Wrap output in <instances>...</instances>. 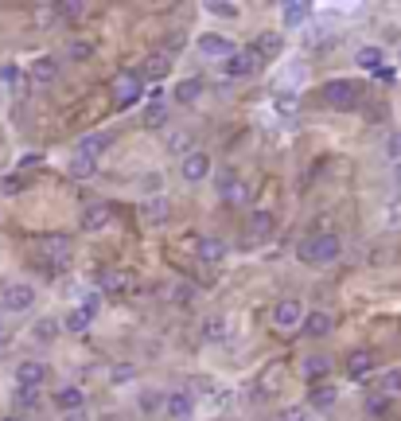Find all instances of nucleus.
Segmentation results:
<instances>
[{
	"instance_id": "nucleus-42",
	"label": "nucleus",
	"mask_w": 401,
	"mask_h": 421,
	"mask_svg": "<svg viewBox=\"0 0 401 421\" xmlns=\"http://www.w3.org/2000/svg\"><path fill=\"white\" fill-rule=\"evenodd\" d=\"M90 55H94V43H90V39H74L71 43V59H90Z\"/></svg>"
},
{
	"instance_id": "nucleus-20",
	"label": "nucleus",
	"mask_w": 401,
	"mask_h": 421,
	"mask_svg": "<svg viewBox=\"0 0 401 421\" xmlns=\"http://www.w3.org/2000/svg\"><path fill=\"white\" fill-rule=\"evenodd\" d=\"M164 410H168L172 417H191L195 398H191V390H172V394H164Z\"/></svg>"
},
{
	"instance_id": "nucleus-40",
	"label": "nucleus",
	"mask_w": 401,
	"mask_h": 421,
	"mask_svg": "<svg viewBox=\"0 0 401 421\" xmlns=\"http://www.w3.org/2000/svg\"><path fill=\"white\" fill-rule=\"evenodd\" d=\"M168 152L187 156V152H191V133H172V137H168Z\"/></svg>"
},
{
	"instance_id": "nucleus-49",
	"label": "nucleus",
	"mask_w": 401,
	"mask_h": 421,
	"mask_svg": "<svg viewBox=\"0 0 401 421\" xmlns=\"http://www.w3.org/2000/svg\"><path fill=\"white\" fill-rule=\"evenodd\" d=\"M36 164H43V156H39V152H28V156H20V172H24V168H36Z\"/></svg>"
},
{
	"instance_id": "nucleus-19",
	"label": "nucleus",
	"mask_w": 401,
	"mask_h": 421,
	"mask_svg": "<svg viewBox=\"0 0 401 421\" xmlns=\"http://www.w3.org/2000/svg\"><path fill=\"white\" fill-rule=\"evenodd\" d=\"M370 370H374V351H350V355H347V378L363 383Z\"/></svg>"
},
{
	"instance_id": "nucleus-5",
	"label": "nucleus",
	"mask_w": 401,
	"mask_h": 421,
	"mask_svg": "<svg viewBox=\"0 0 401 421\" xmlns=\"http://www.w3.org/2000/svg\"><path fill=\"white\" fill-rule=\"evenodd\" d=\"M214 184H219V195H222V203H230V207H241V203L249 199V187L241 184V176H238L234 168H222Z\"/></svg>"
},
{
	"instance_id": "nucleus-30",
	"label": "nucleus",
	"mask_w": 401,
	"mask_h": 421,
	"mask_svg": "<svg viewBox=\"0 0 401 421\" xmlns=\"http://www.w3.org/2000/svg\"><path fill=\"white\" fill-rule=\"evenodd\" d=\"M378 394H382L386 402L401 398V370H390V375H382V378H378Z\"/></svg>"
},
{
	"instance_id": "nucleus-28",
	"label": "nucleus",
	"mask_w": 401,
	"mask_h": 421,
	"mask_svg": "<svg viewBox=\"0 0 401 421\" xmlns=\"http://www.w3.org/2000/svg\"><path fill=\"white\" fill-rule=\"evenodd\" d=\"M382 59H386V51H382L378 43H370V47H358V55H355V63L363 71H378L382 67Z\"/></svg>"
},
{
	"instance_id": "nucleus-3",
	"label": "nucleus",
	"mask_w": 401,
	"mask_h": 421,
	"mask_svg": "<svg viewBox=\"0 0 401 421\" xmlns=\"http://www.w3.org/2000/svg\"><path fill=\"white\" fill-rule=\"evenodd\" d=\"M323 102L335 105V110H355V105L363 102V82H355V78L323 82Z\"/></svg>"
},
{
	"instance_id": "nucleus-22",
	"label": "nucleus",
	"mask_w": 401,
	"mask_h": 421,
	"mask_svg": "<svg viewBox=\"0 0 401 421\" xmlns=\"http://www.w3.org/2000/svg\"><path fill=\"white\" fill-rule=\"evenodd\" d=\"M195 254L203 261H222V258H226V242H222L219 234H207V238H199V242H195Z\"/></svg>"
},
{
	"instance_id": "nucleus-11",
	"label": "nucleus",
	"mask_w": 401,
	"mask_h": 421,
	"mask_svg": "<svg viewBox=\"0 0 401 421\" xmlns=\"http://www.w3.org/2000/svg\"><path fill=\"white\" fill-rule=\"evenodd\" d=\"M179 176L187 180V184H199V180L211 176V156L207 152H187L179 160Z\"/></svg>"
},
{
	"instance_id": "nucleus-38",
	"label": "nucleus",
	"mask_w": 401,
	"mask_h": 421,
	"mask_svg": "<svg viewBox=\"0 0 401 421\" xmlns=\"http://www.w3.org/2000/svg\"><path fill=\"white\" fill-rule=\"evenodd\" d=\"M273 110H277L281 118H288V113H296V94H288V90H281V94H273Z\"/></svg>"
},
{
	"instance_id": "nucleus-50",
	"label": "nucleus",
	"mask_w": 401,
	"mask_h": 421,
	"mask_svg": "<svg viewBox=\"0 0 401 421\" xmlns=\"http://www.w3.org/2000/svg\"><path fill=\"white\" fill-rule=\"evenodd\" d=\"M140 187H145V192H160V176H156V172H148V176H145V184H140Z\"/></svg>"
},
{
	"instance_id": "nucleus-24",
	"label": "nucleus",
	"mask_w": 401,
	"mask_h": 421,
	"mask_svg": "<svg viewBox=\"0 0 401 421\" xmlns=\"http://www.w3.org/2000/svg\"><path fill=\"white\" fill-rule=\"evenodd\" d=\"M199 94H203V78H183V82H175V90H172V98L179 105L199 102Z\"/></svg>"
},
{
	"instance_id": "nucleus-4",
	"label": "nucleus",
	"mask_w": 401,
	"mask_h": 421,
	"mask_svg": "<svg viewBox=\"0 0 401 421\" xmlns=\"http://www.w3.org/2000/svg\"><path fill=\"white\" fill-rule=\"evenodd\" d=\"M0 301H4L8 312H28L31 304H36V289H31L28 281H8V285L0 289Z\"/></svg>"
},
{
	"instance_id": "nucleus-7",
	"label": "nucleus",
	"mask_w": 401,
	"mask_h": 421,
	"mask_svg": "<svg viewBox=\"0 0 401 421\" xmlns=\"http://www.w3.org/2000/svg\"><path fill=\"white\" fill-rule=\"evenodd\" d=\"M43 383H47V363H39V359L16 363V386L20 390H39Z\"/></svg>"
},
{
	"instance_id": "nucleus-6",
	"label": "nucleus",
	"mask_w": 401,
	"mask_h": 421,
	"mask_svg": "<svg viewBox=\"0 0 401 421\" xmlns=\"http://www.w3.org/2000/svg\"><path fill=\"white\" fill-rule=\"evenodd\" d=\"M140 90H145V82L137 78V71H121L113 78V102L121 105V110H125V105H137L140 102Z\"/></svg>"
},
{
	"instance_id": "nucleus-31",
	"label": "nucleus",
	"mask_w": 401,
	"mask_h": 421,
	"mask_svg": "<svg viewBox=\"0 0 401 421\" xmlns=\"http://www.w3.org/2000/svg\"><path fill=\"white\" fill-rule=\"evenodd\" d=\"M140 125H145V129H164V125H168V110H164L160 102H152L145 113H140Z\"/></svg>"
},
{
	"instance_id": "nucleus-36",
	"label": "nucleus",
	"mask_w": 401,
	"mask_h": 421,
	"mask_svg": "<svg viewBox=\"0 0 401 421\" xmlns=\"http://www.w3.org/2000/svg\"><path fill=\"white\" fill-rule=\"evenodd\" d=\"M51 12L58 20H78V16H86V4H78V0H63V4H55Z\"/></svg>"
},
{
	"instance_id": "nucleus-1",
	"label": "nucleus",
	"mask_w": 401,
	"mask_h": 421,
	"mask_svg": "<svg viewBox=\"0 0 401 421\" xmlns=\"http://www.w3.org/2000/svg\"><path fill=\"white\" fill-rule=\"evenodd\" d=\"M339 254H343V238L335 234V230H323V234H308L304 242L296 246V258L304 261V266H328V261H335Z\"/></svg>"
},
{
	"instance_id": "nucleus-51",
	"label": "nucleus",
	"mask_w": 401,
	"mask_h": 421,
	"mask_svg": "<svg viewBox=\"0 0 401 421\" xmlns=\"http://www.w3.org/2000/svg\"><path fill=\"white\" fill-rule=\"evenodd\" d=\"M374 78H378V82H394V67H378V71H374Z\"/></svg>"
},
{
	"instance_id": "nucleus-44",
	"label": "nucleus",
	"mask_w": 401,
	"mask_h": 421,
	"mask_svg": "<svg viewBox=\"0 0 401 421\" xmlns=\"http://www.w3.org/2000/svg\"><path fill=\"white\" fill-rule=\"evenodd\" d=\"M207 12H211V16H238V4H226V0H211V4H207Z\"/></svg>"
},
{
	"instance_id": "nucleus-52",
	"label": "nucleus",
	"mask_w": 401,
	"mask_h": 421,
	"mask_svg": "<svg viewBox=\"0 0 401 421\" xmlns=\"http://www.w3.org/2000/svg\"><path fill=\"white\" fill-rule=\"evenodd\" d=\"M20 187H24L20 176H16V180H4V192H20Z\"/></svg>"
},
{
	"instance_id": "nucleus-39",
	"label": "nucleus",
	"mask_w": 401,
	"mask_h": 421,
	"mask_svg": "<svg viewBox=\"0 0 401 421\" xmlns=\"http://www.w3.org/2000/svg\"><path fill=\"white\" fill-rule=\"evenodd\" d=\"M98 308H102V293H98V289H94V293H86V296H82L78 312H82V316H86V320H94V316H98Z\"/></svg>"
},
{
	"instance_id": "nucleus-25",
	"label": "nucleus",
	"mask_w": 401,
	"mask_h": 421,
	"mask_svg": "<svg viewBox=\"0 0 401 421\" xmlns=\"http://www.w3.org/2000/svg\"><path fill=\"white\" fill-rule=\"evenodd\" d=\"M105 148H110V133H86V137L78 140V152L90 156V160H98Z\"/></svg>"
},
{
	"instance_id": "nucleus-14",
	"label": "nucleus",
	"mask_w": 401,
	"mask_h": 421,
	"mask_svg": "<svg viewBox=\"0 0 401 421\" xmlns=\"http://www.w3.org/2000/svg\"><path fill=\"white\" fill-rule=\"evenodd\" d=\"M249 47H254L257 59H277V55L285 51V36H281V31H261Z\"/></svg>"
},
{
	"instance_id": "nucleus-34",
	"label": "nucleus",
	"mask_w": 401,
	"mask_h": 421,
	"mask_svg": "<svg viewBox=\"0 0 401 421\" xmlns=\"http://www.w3.org/2000/svg\"><path fill=\"white\" fill-rule=\"evenodd\" d=\"M172 301L179 304V308L195 304V285H191V281H175V285H172Z\"/></svg>"
},
{
	"instance_id": "nucleus-55",
	"label": "nucleus",
	"mask_w": 401,
	"mask_h": 421,
	"mask_svg": "<svg viewBox=\"0 0 401 421\" xmlns=\"http://www.w3.org/2000/svg\"><path fill=\"white\" fill-rule=\"evenodd\" d=\"M394 180H397V192H401V164H397V172H394Z\"/></svg>"
},
{
	"instance_id": "nucleus-46",
	"label": "nucleus",
	"mask_w": 401,
	"mask_h": 421,
	"mask_svg": "<svg viewBox=\"0 0 401 421\" xmlns=\"http://www.w3.org/2000/svg\"><path fill=\"white\" fill-rule=\"evenodd\" d=\"M386 152H390V160H397V164H401V129H397V133H390Z\"/></svg>"
},
{
	"instance_id": "nucleus-37",
	"label": "nucleus",
	"mask_w": 401,
	"mask_h": 421,
	"mask_svg": "<svg viewBox=\"0 0 401 421\" xmlns=\"http://www.w3.org/2000/svg\"><path fill=\"white\" fill-rule=\"evenodd\" d=\"M137 406H140V414H156V410L164 406V390H145L137 398Z\"/></svg>"
},
{
	"instance_id": "nucleus-54",
	"label": "nucleus",
	"mask_w": 401,
	"mask_h": 421,
	"mask_svg": "<svg viewBox=\"0 0 401 421\" xmlns=\"http://www.w3.org/2000/svg\"><path fill=\"white\" fill-rule=\"evenodd\" d=\"M4 340H8V328H4V316H0V348H4Z\"/></svg>"
},
{
	"instance_id": "nucleus-26",
	"label": "nucleus",
	"mask_w": 401,
	"mask_h": 421,
	"mask_svg": "<svg viewBox=\"0 0 401 421\" xmlns=\"http://www.w3.org/2000/svg\"><path fill=\"white\" fill-rule=\"evenodd\" d=\"M300 370H304L308 383H320V378L331 370V359H328V355H308V359L300 363Z\"/></svg>"
},
{
	"instance_id": "nucleus-17",
	"label": "nucleus",
	"mask_w": 401,
	"mask_h": 421,
	"mask_svg": "<svg viewBox=\"0 0 401 421\" xmlns=\"http://www.w3.org/2000/svg\"><path fill=\"white\" fill-rule=\"evenodd\" d=\"M300 328H304V336H312V340H323V336H328L331 328H335V320H331L328 312H304Z\"/></svg>"
},
{
	"instance_id": "nucleus-15",
	"label": "nucleus",
	"mask_w": 401,
	"mask_h": 421,
	"mask_svg": "<svg viewBox=\"0 0 401 421\" xmlns=\"http://www.w3.org/2000/svg\"><path fill=\"white\" fill-rule=\"evenodd\" d=\"M55 406L63 410V414H78V410H86V390H82V386H58Z\"/></svg>"
},
{
	"instance_id": "nucleus-35",
	"label": "nucleus",
	"mask_w": 401,
	"mask_h": 421,
	"mask_svg": "<svg viewBox=\"0 0 401 421\" xmlns=\"http://www.w3.org/2000/svg\"><path fill=\"white\" fill-rule=\"evenodd\" d=\"M31 336H36L39 343H51L55 336H58V324H55L51 316H43V320H36V328H31Z\"/></svg>"
},
{
	"instance_id": "nucleus-9",
	"label": "nucleus",
	"mask_w": 401,
	"mask_h": 421,
	"mask_svg": "<svg viewBox=\"0 0 401 421\" xmlns=\"http://www.w3.org/2000/svg\"><path fill=\"white\" fill-rule=\"evenodd\" d=\"M300 320H304V304L296 301V296H285V301L273 304V324L292 332V328H300Z\"/></svg>"
},
{
	"instance_id": "nucleus-47",
	"label": "nucleus",
	"mask_w": 401,
	"mask_h": 421,
	"mask_svg": "<svg viewBox=\"0 0 401 421\" xmlns=\"http://www.w3.org/2000/svg\"><path fill=\"white\" fill-rule=\"evenodd\" d=\"M386 406H390V402L382 398V394H374V398L366 402V410H370V414H386Z\"/></svg>"
},
{
	"instance_id": "nucleus-41",
	"label": "nucleus",
	"mask_w": 401,
	"mask_h": 421,
	"mask_svg": "<svg viewBox=\"0 0 401 421\" xmlns=\"http://www.w3.org/2000/svg\"><path fill=\"white\" fill-rule=\"evenodd\" d=\"M63 324H66V332L82 336V332H86V328H90V320H86V316H82V312H78V308H74V312H71V316H66V320H63Z\"/></svg>"
},
{
	"instance_id": "nucleus-56",
	"label": "nucleus",
	"mask_w": 401,
	"mask_h": 421,
	"mask_svg": "<svg viewBox=\"0 0 401 421\" xmlns=\"http://www.w3.org/2000/svg\"><path fill=\"white\" fill-rule=\"evenodd\" d=\"M4 421H20V417H4Z\"/></svg>"
},
{
	"instance_id": "nucleus-21",
	"label": "nucleus",
	"mask_w": 401,
	"mask_h": 421,
	"mask_svg": "<svg viewBox=\"0 0 401 421\" xmlns=\"http://www.w3.org/2000/svg\"><path fill=\"white\" fill-rule=\"evenodd\" d=\"M308 16H312V4H304V0H285V4H281L285 28H300V24H308Z\"/></svg>"
},
{
	"instance_id": "nucleus-53",
	"label": "nucleus",
	"mask_w": 401,
	"mask_h": 421,
	"mask_svg": "<svg viewBox=\"0 0 401 421\" xmlns=\"http://www.w3.org/2000/svg\"><path fill=\"white\" fill-rule=\"evenodd\" d=\"M66 421H90V417H86V410H78V414H66Z\"/></svg>"
},
{
	"instance_id": "nucleus-10",
	"label": "nucleus",
	"mask_w": 401,
	"mask_h": 421,
	"mask_svg": "<svg viewBox=\"0 0 401 421\" xmlns=\"http://www.w3.org/2000/svg\"><path fill=\"white\" fill-rule=\"evenodd\" d=\"M168 74H172V55H164V51H152L145 63H140L137 78H140V82H164Z\"/></svg>"
},
{
	"instance_id": "nucleus-27",
	"label": "nucleus",
	"mask_w": 401,
	"mask_h": 421,
	"mask_svg": "<svg viewBox=\"0 0 401 421\" xmlns=\"http://www.w3.org/2000/svg\"><path fill=\"white\" fill-rule=\"evenodd\" d=\"M66 172H71L74 180H94V176H98V160H90V156L74 152L71 164H66Z\"/></svg>"
},
{
	"instance_id": "nucleus-8",
	"label": "nucleus",
	"mask_w": 401,
	"mask_h": 421,
	"mask_svg": "<svg viewBox=\"0 0 401 421\" xmlns=\"http://www.w3.org/2000/svg\"><path fill=\"white\" fill-rule=\"evenodd\" d=\"M261 71V59L254 55V47H238V51L226 59V74L230 78H254Z\"/></svg>"
},
{
	"instance_id": "nucleus-18",
	"label": "nucleus",
	"mask_w": 401,
	"mask_h": 421,
	"mask_svg": "<svg viewBox=\"0 0 401 421\" xmlns=\"http://www.w3.org/2000/svg\"><path fill=\"white\" fill-rule=\"evenodd\" d=\"M273 230H277V219H273V211H249V234L257 238V242H265V238H273Z\"/></svg>"
},
{
	"instance_id": "nucleus-45",
	"label": "nucleus",
	"mask_w": 401,
	"mask_h": 421,
	"mask_svg": "<svg viewBox=\"0 0 401 421\" xmlns=\"http://www.w3.org/2000/svg\"><path fill=\"white\" fill-rule=\"evenodd\" d=\"M277 421H308V406H288V410H281Z\"/></svg>"
},
{
	"instance_id": "nucleus-43",
	"label": "nucleus",
	"mask_w": 401,
	"mask_h": 421,
	"mask_svg": "<svg viewBox=\"0 0 401 421\" xmlns=\"http://www.w3.org/2000/svg\"><path fill=\"white\" fill-rule=\"evenodd\" d=\"M0 78H4L12 90H24V86H28V82H20V67H12V63H8V67H0Z\"/></svg>"
},
{
	"instance_id": "nucleus-48",
	"label": "nucleus",
	"mask_w": 401,
	"mask_h": 421,
	"mask_svg": "<svg viewBox=\"0 0 401 421\" xmlns=\"http://www.w3.org/2000/svg\"><path fill=\"white\" fill-rule=\"evenodd\" d=\"M36 394H39V390H20V406H24V410H36V402H39Z\"/></svg>"
},
{
	"instance_id": "nucleus-16",
	"label": "nucleus",
	"mask_w": 401,
	"mask_h": 421,
	"mask_svg": "<svg viewBox=\"0 0 401 421\" xmlns=\"http://www.w3.org/2000/svg\"><path fill=\"white\" fill-rule=\"evenodd\" d=\"M110 219H113L110 203H90V207L82 211V230H86V234H94V230L110 227Z\"/></svg>"
},
{
	"instance_id": "nucleus-33",
	"label": "nucleus",
	"mask_w": 401,
	"mask_h": 421,
	"mask_svg": "<svg viewBox=\"0 0 401 421\" xmlns=\"http://www.w3.org/2000/svg\"><path fill=\"white\" fill-rule=\"evenodd\" d=\"M55 74H58V63H55V59H47V55L31 63V78H36V82H51Z\"/></svg>"
},
{
	"instance_id": "nucleus-29",
	"label": "nucleus",
	"mask_w": 401,
	"mask_h": 421,
	"mask_svg": "<svg viewBox=\"0 0 401 421\" xmlns=\"http://www.w3.org/2000/svg\"><path fill=\"white\" fill-rule=\"evenodd\" d=\"M98 281H102L105 293H125V289H129V274H121V269H102Z\"/></svg>"
},
{
	"instance_id": "nucleus-2",
	"label": "nucleus",
	"mask_w": 401,
	"mask_h": 421,
	"mask_svg": "<svg viewBox=\"0 0 401 421\" xmlns=\"http://www.w3.org/2000/svg\"><path fill=\"white\" fill-rule=\"evenodd\" d=\"M71 238L66 234H43L39 238V261L47 266V274H63L71 266Z\"/></svg>"
},
{
	"instance_id": "nucleus-23",
	"label": "nucleus",
	"mask_w": 401,
	"mask_h": 421,
	"mask_svg": "<svg viewBox=\"0 0 401 421\" xmlns=\"http://www.w3.org/2000/svg\"><path fill=\"white\" fill-rule=\"evenodd\" d=\"M335 398H339V390H335V386L316 383L312 390H308V410H328V406H335Z\"/></svg>"
},
{
	"instance_id": "nucleus-12",
	"label": "nucleus",
	"mask_w": 401,
	"mask_h": 421,
	"mask_svg": "<svg viewBox=\"0 0 401 421\" xmlns=\"http://www.w3.org/2000/svg\"><path fill=\"white\" fill-rule=\"evenodd\" d=\"M199 51H203L207 59H230L238 47H234V39L219 36V31H207V36H199Z\"/></svg>"
},
{
	"instance_id": "nucleus-32",
	"label": "nucleus",
	"mask_w": 401,
	"mask_h": 421,
	"mask_svg": "<svg viewBox=\"0 0 401 421\" xmlns=\"http://www.w3.org/2000/svg\"><path fill=\"white\" fill-rule=\"evenodd\" d=\"M203 340H211V343L226 340V320H222V316H207L203 320Z\"/></svg>"
},
{
	"instance_id": "nucleus-13",
	"label": "nucleus",
	"mask_w": 401,
	"mask_h": 421,
	"mask_svg": "<svg viewBox=\"0 0 401 421\" xmlns=\"http://www.w3.org/2000/svg\"><path fill=\"white\" fill-rule=\"evenodd\" d=\"M168 214H172L168 195H148V199L140 203V219H145L148 227H160V222H168Z\"/></svg>"
}]
</instances>
